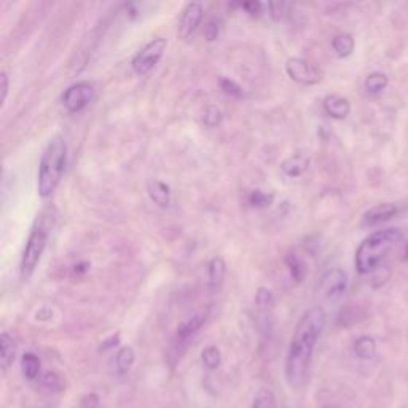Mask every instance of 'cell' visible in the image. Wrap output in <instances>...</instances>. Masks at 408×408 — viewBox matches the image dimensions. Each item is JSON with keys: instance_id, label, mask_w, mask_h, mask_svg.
Segmentation results:
<instances>
[{"instance_id": "obj_1", "label": "cell", "mask_w": 408, "mask_h": 408, "mask_svg": "<svg viewBox=\"0 0 408 408\" xmlns=\"http://www.w3.org/2000/svg\"><path fill=\"white\" fill-rule=\"evenodd\" d=\"M325 313L321 306H313L298 321L286 359V378L292 388L303 384L308 373L316 343L324 330Z\"/></svg>"}, {"instance_id": "obj_2", "label": "cell", "mask_w": 408, "mask_h": 408, "mask_svg": "<svg viewBox=\"0 0 408 408\" xmlns=\"http://www.w3.org/2000/svg\"><path fill=\"white\" fill-rule=\"evenodd\" d=\"M402 241L399 228H384L365 238L356 250V268L361 275L373 271Z\"/></svg>"}, {"instance_id": "obj_3", "label": "cell", "mask_w": 408, "mask_h": 408, "mask_svg": "<svg viewBox=\"0 0 408 408\" xmlns=\"http://www.w3.org/2000/svg\"><path fill=\"white\" fill-rule=\"evenodd\" d=\"M67 161V146L64 137L56 136L48 142L44 150L39 164V179H37V190L42 198H48L56 190L62 179L64 168Z\"/></svg>"}, {"instance_id": "obj_4", "label": "cell", "mask_w": 408, "mask_h": 408, "mask_svg": "<svg viewBox=\"0 0 408 408\" xmlns=\"http://www.w3.org/2000/svg\"><path fill=\"white\" fill-rule=\"evenodd\" d=\"M48 243V230L44 225L39 223L32 228V232L28 238V243L24 246L23 257H21V278L23 281H28V279L34 275L37 265L44 255L45 248Z\"/></svg>"}, {"instance_id": "obj_5", "label": "cell", "mask_w": 408, "mask_h": 408, "mask_svg": "<svg viewBox=\"0 0 408 408\" xmlns=\"http://www.w3.org/2000/svg\"><path fill=\"white\" fill-rule=\"evenodd\" d=\"M166 46H168V42L161 39V37L150 40L146 46L141 48V50L134 55L131 61L133 71L137 75L148 74L160 62V59L163 58Z\"/></svg>"}, {"instance_id": "obj_6", "label": "cell", "mask_w": 408, "mask_h": 408, "mask_svg": "<svg viewBox=\"0 0 408 408\" xmlns=\"http://www.w3.org/2000/svg\"><path fill=\"white\" fill-rule=\"evenodd\" d=\"M348 287V275L341 268H334L327 271L319 281V295L329 302H337L346 292Z\"/></svg>"}, {"instance_id": "obj_7", "label": "cell", "mask_w": 408, "mask_h": 408, "mask_svg": "<svg viewBox=\"0 0 408 408\" xmlns=\"http://www.w3.org/2000/svg\"><path fill=\"white\" fill-rule=\"evenodd\" d=\"M286 72L294 82L302 85H316L321 82L319 69L303 58L287 59Z\"/></svg>"}, {"instance_id": "obj_8", "label": "cell", "mask_w": 408, "mask_h": 408, "mask_svg": "<svg viewBox=\"0 0 408 408\" xmlns=\"http://www.w3.org/2000/svg\"><path fill=\"white\" fill-rule=\"evenodd\" d=\"M91 99H93V85L88 82L74 83L62 94V104L71 114L83 110Z\"/></svg>"}, {"instance_id": "obj_9", "label": "cell", "mask_w": 408, "mask_h": 408, "mask_svg": "<svg viewBox=\"0 0 408 408\" xmlns=\"http://www.w3.org/2000/svg\"><path fill=\"white\" fill-rule=\"evenodd\" d=\"M203 5L200 2H192L185 7L184 13H182L180 18V26H179V37L182 39H187L190 37L193 32L198 29L201 19H203Z\"/></svg>"}, {"instance_id": "obj_10", "label": "cell", "mask_w": 408, "mask_h": 408, "mask_svg": "<svg viewBox=\"0 0 408 408\" xmlns=\"http://www.w3.org/2000/svg\"><path fill=\"white\" fill-rule=\"evenodd\" d=\"M399 212V206L394 203H381L377 206L368 209L367 212L364 214L362 223L364 227H375V225H380L383 222H388L389 219H393Z\"/></svg>"}, {"instance_id": "obj_11", "label": "cell", "mask_w": 408, "mask_h": 408, "mask_svg": "<svg viewBox=\"0 0 408 408\" xmlns=\"http://www.w3.org/2000/svg\"><path fill=\"white\" fill-rule=\"evenodd\" d=\"M322 105H324L325 114L332 118H335V120H345L351 112L350 101L338 94L327 96L324 102H322Z\"/></svg>"}, {"instance_id": "obj_12", "label": "cell", "mask_w": 408, "mask_h": 408, "mask_svg": "<svg viewBox=\"0 0 408 408\" xmlns=\"http://www.w3.org/2000/svg\"><path fill=\"white\" fill-rule=\"evenodd\" d=\"M207 314L204 311H200V313H195L189 316V318L184 319L177 327V340L179 341H187L190 337L196 334L198 330L201 329L204 322H206Z\"/></svg>"}, {"instance_id": "obj_13", "label": "cell", "mask_w": 408, "mask_h": 408, "mask_svg": "<svg viewBox=\"0 0 408 408\" xmlns=\"http://www.w3.org/2000/svg\"><path fill=\"white\" fill-rule=\"evenodd\" d=\"M147 192L150 200H152L158 207H169L171 204V187L158 179H150L147 182Z\"/></svg>"}, {"instance_id": "obj_14", "label": "cell", "mask_w": 408, "mask_h": 408, "mask_svg": "<svg viewBox=\"0 0 408 408\" xmlns=\"http://www.w3.org/2000/svg\"><path fill=\"white\" fill-rule=\"evenodd\" d=\"M225 273H227V265L222 257H214L207 265V276H209V289L211 292H217L222 287Z\"/></svg>"}, {"instance_id": "obj_15", "label": "cell", "mask_w": 408, "mask_h": 408, "mask_svg": "<svg viewBox=\"0 0 408 408\" xmlns=\"http://www.w3.org/2000/svg\"><path fill=\"white\" fill-rule=\"evenodd\" d=\"M308 166L309 158H306L302 153H297L284 160L281 163V169L287 177H300L303 173H306Z\"/></svg>"}, {"instance_id": "obj_16", "label": "cell", "mask_w": 408, "mask_h": 408, "mask_svg": "<svg viewBox=\"0 0 408 408\" xmlns=\"http://www.w3.org/2000/svg\"><path fill=\"white\" fill-rule=\"evenodd\" d=\"M16 356L15 340L7 332L0 335V361H2V370H7Z\"/></svg>"}, {"instance_id": "obj_17", "label": "cell", "mask_w": 408, "mask_h": 408, "mask_svg": "<svg viewBox=\"0 0 408 408\" xmlns=\"http://www.w3.org/2000/svg\"><path fill=\"white\" fill-rule=\"evenodd\" d=\"M354 352L359 359H364V361H370V359L375 357L377 354V341L373 340L372 337H359L356 343H354Z\"/></svg>"}, {"instance_id": "obj_18", "label": "cell", "mask_w": 408, "mask_h": 408, "mask_svg": "<svg viewBox=\"0 0 408 408\" xmlns=\"http://www.w3.org/2000/svg\"><path fill=\"white\" fill-rule=\"evenodd\" d=\"M332 48L337 53L338 58H348L354 51V37L351 34H338L334 40H332Z\"/></svg>"}, {"instance_id": "obj_19", "label": "cell", "mask_w": 408, "mask_h": 408, "mask_svg": "<svg viewBox=\"0 0 408 408\" xmlns=\"http://www.w3.org/2000/svg\"><path fill=\"white\" fill-rule=\"evenodd\" d=\"M388 83H389L388 75L383 72H372L367 75V78H365L364 87L370 94H377V93H381L383 90H386Z\"/></svg>"}, {"instance_id": "obj_20", "label": "cell", "mask_w": 408, "mask_h": 408, "mask_svg": "<svg viewBox=\"0 0 408 408\" xmlns=\"http://www.w3.org/2000/svg\"><path fill=\"white\" fill-rule=\"evenodd\" d=\"M286 265L289 268V271H291L292 278L295 279V282H302L306 273H308V268H306L305 262L300 259L297 254H289L286 257Z\"/></svg>"}, {"instance_id": "obj_21", "label": "cell", "mask_w": 408, "mask_h": 408, "mask_svg": "<svg viewBox=\"0 0 408 408\" xmlns=\"http://www.w3.org/2000/svg\"><path fill=\"white\" fill-rule=\"evenodd\" d=\"M21 368H23V373L26 378L34 380L39 377L40 373V359L32 352L24 354L23 361H21Z\"/></svg>"}, {"instance_id": "obj_22", "label": "cell", "mask_w": 408, "mask_h": 408, "mask_svg": "<svg viewBox=\"0 0 408 408\" xmlns=\"http://www.w3.org/2000/svg\"><path fill=\"white\" fill-rule=\"evenodd\" d=\"M115 364H117V370L120 375H126L130 372L133 364H134V351L133 348L126 346V348H121L120 351L117 354V359H115Z\"/></svg>"}, {"instance_id": "obj_23", "label": "cell", "mask_w": 408, "mask_h": 408, "mask_svg": "<svg viewBox=\"0 0 408 408\" xmlns=\"http://www.w3.org/2000/svg\"><path fill=\"white\" fill-rule=\"evenodd\" d=\"M273 200H275V196H273L271 193H266V192H262V190L250 192V195L248 198L250 206L255 207V209L270 207L273 204Z\"/></svg>"}, {"instance_id": "obj_24", "label": "cell", "mask_w": 408, "mask_h": 408, "mask_svg": "<svg viewBox=\"0 0 408 408\" xmlns=\"http://www.w3.org/2000/svg\"><path fill=\"white\" fill-rule=\"evenodd\" d=\"M255 305L260 311H270L275 306V295L266 287H260L255 294Z\"/></svg>"}, {"instance_id": "obj_25", "label": "cell", "mask_w": 408, "mask_h": 408, "mask_svg": "<svg viewBox=\"0 0 408 408\" xmlns=\"http://www.w3.org/2000/svg\"><path fill=\"white\" fill-rule=\"evenodd\" d=\"M201 359L203 364L206 365L209 370H216L220 365V351L217 350V346L204 348L201 352Z\"/></svg>"}, {"instance_id": "obj_26", "label": "cell", "mask_w": 408, "mask_h": 408, "mask_svg": "<svg viewBox=\"0 0 408 408\" xmlns=\"http://www.w3.org/2000/svg\"><path fill=\"white\" fill-rule=\"evenodd\" d=\"M254 408H276L275 396L270 389H260L254 397Z\"/></svg>"}, {"instance_id": "obj_27", "label": "cell", "mask_w": 408, "mask_h": 408, "mask_svg": "<svg viewBox=\"0 0 408 408\" xmlns=\"http://www.w3.org/2000/svg\"><path fill=\"white\" fill-rule=\"evenodd\" d=\"M222 32H223V23H222V19L212 18L207 23L206 29H204V35H206V40L207 42H214V40H217L220 35H222Z\"/></svg>"}, {"instance_id": "obj_28", "label": "cell", "mask_w": 408, "mask_h": 408, "mask_svg": "<svg viewBox=\"0 0 408 408\" xmlns=\"http://www.w3.org/2000/svg\"><path fill=\"white\" fill-rule=\"evenodd\" d=\"M268 12H270V16L275 21H281L287 16L289 8H291V3L286 2H268Z\"/></svg>"}, {"instance_id": "obj_29", "label": "cell", "mask_w": 408, "mask_h": 408, "mask_svg": "<svg viewBox=\"0 0 408 408\" xmlns=\"http://www.w3.org/2000/svg\"><path fill=\"white\" fill-rule=\"evenodd\" d=\"M220 88H222V91L225 94L228 96H233V98H244V91L243 88L239 87L238 83L233 82V80L230 78H220Z\"/></svg>"}, {"instance_id": "obj_30", "label": "cell", "mask_w": 408, "mask_h": 408, "mask_svg": "<svg viewBox=\"0 0 408 408\" xmlns=\"http://www.w3.org/2000/svg\"><path fill=\"white\" fill-rule=\"evenodd\" d=\"M203 120L207 126H211V128L217 126L220 123V120H222V112H220L217 107H207V109L204 110Z\"/></svg>"}, {"instance_id": "obj_31", "label": "cell", "mask_w": 408, "mask_h": 408, "mask_svg": "<svg viewBox=\"0 0 408 408\" xmlns=\"http://www.w3.org/2000/svg\"><path fill=\"white\" fill-rule=\"evenodd\" d=\"M239 7L246 10V12H248L250 16H259L262 13L263 5L260 2H244V3H241Z\"/></svg>"}, {"instance_id": "obj_32", "label": "cell", "mask_w": 408, "mask_h": 408, "mask_svg": "<svg viewBox=\"0 0 408 408\" xmlns=\"http://www.w3.org/2000/svg\"><path fill=\"white\" fill-rule=\"evenodd\" d=\"M0 90H2V98H0V102L3 104L8 94V75L5 71L0 74Z\"/></svg>"}, {"instance_id": "obj_33", "label": "cell", "mask_w": 408, "mask_h": 408, "mask_svg": "<svg viewBox=\"0 0 408 408\" xmlns=\"http://www.w3.org/2000/svg\"><path fill=\"white\" fill-rule=\"evenodd\" d=\"M45 384L50 386V388H59V378L55 373H46Z\"/></svg>"}, {"instance_id": "obj_34", "label": "cell", "mask_w": 408, "mask_h": 408, "mask_svg": "<svg viewBox=\"0 0 408 408\" xmlns=\"http://www.w3.org/2000/svg\"><path fill=\"white\" fill-rule=\"evenodd\" d=\"M118 341H120V338H118V335H114V337H110L107 341L102 343L101 348L102 350H110V348H115L118 345Z\"/></svg>"}]
</instances>
